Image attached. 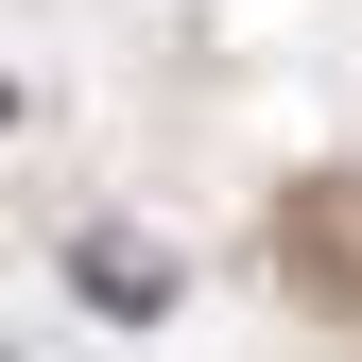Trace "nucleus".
Wrapping results in <instances>:
<instances>
[{"label": "nucleus", "mask_w": 362, "mask_h": 362, "mask_svg": "<svg viewBox=\"0 0 362 362\" xmlns=\"http://www.w3.org/2000/svg\"><path fill=\"white\" fill-rule=\"evenodd\" d=\"M69 293H86V310H156L173 259H156V242H69Z\"/></svg>", "instance_id": "obj_1"}]
</instances>
